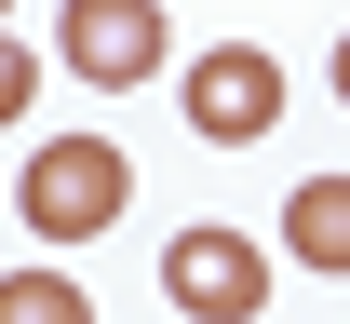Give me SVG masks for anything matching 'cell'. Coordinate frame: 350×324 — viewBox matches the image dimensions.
<instances>
[{"label":"cell","instance_id":"obj_1","mask_svg":"<svg viewBox=\"0 0 350 324\" xmlns=\"http://www.w3.org/2000/svg\"><path fill=\"white\" fill-rule=\"evenodd\" d=\"M135 216V162L108 136H41L27 149V230L41 243H94V230H122Z\"/></svg>","mask_w":350,"mask_h":324},{"label":"cell","instance_id":"obj_2","mask_svg":"<svg viewBox=\"0 0 350 324\" xmlns=\"http://www.w3.org/2000/svg\"><path fill=\"white\" fill-rule=\"evenodd\" d=\"M162 297L189 324H256L269 311V243H243V230H175L162 243Z\"/></svg>","mask_w":350,"mask_h":324},{"label":"cell","instance_id":"obj_3","mask_svg":"<svg viewBox=\"0 0 350 324\" xmlns=\"http://www.w3.org/2000/svg\"><path fill=\"white\" fill-rule=\"evenodd\" d=\"M54 54H68L94 95H135L175 54V27H162V0H68V14H54Z\"/></svg>","mask_w":350,"mask_h":324},{"label":"cell","instance_id":"obj_4","mask_svg":"<svg viewBox=\"0 0 350 324\" xmlns=\"http://www.w3.org/2000/svg\"><path fill=\"white\" fill-rule=\"evenodd\" d=\"M269 122H283V54H269V41H216V54H189V136L256 149Z\"/></svg>","mask_w":350,"mask_h":324},{"label":"cell","instance_id":"obj_5","mask_svg":"<svg viewBox=\"0 0 350 324\" xmlns=\"http://www.w3.org/2000/svg\"><path fill=\"white\" fill-rule=\"evenodd\" d=\"M283 257H310V271H350V176H310L297 203H283Z\"/></svg>","mask_w":350,"mask_h":324},{"label":"cell","instance_id":"obj_6","mask_svg":"<svg viewBox=\"0 0 350 324\" xmlns=\"http://www.w3.org/2000/svg\"><path fill=\"white\" fill-rule=\"evenodd\" d=\"M0 324H94V297L68 271H0Z\"/></svg>","mask_w":350,"mask_h":324},{"label":"cell","instance_id":"obj_7","mask_svg":"<svg viewBox=\"0 0 350 324\" xmlns=\"http://www.w3.org/2000/svg\"><path fill=\"white\" fill-rule=\"evenodd\" d=\"M27 95H41V54H27L14 27H0V122H27Z\"/></svg>","mask_w":350,"mask_h":324},{"label":"cell","instance_id":"obj_8","mask_svg":"<svg viewBox=\"0 0 350 324\" xmlns=\"http://www.w3.org/2000/svg\"><path fill=\"white\" fill-rule=\"evenodd\" d=\"M337 108H350V27H337Z\"/></svg>","mask_w":350,"mask_h":324},{"label":"cell","instance_id":"obj_9","mask_svg":"<svg viewBox=\"0 0 350 324\" xmlns=\"http://www.w3.org/2000/svg\"><path fill=\"white\" fill-rule=\"evenodd\" d=\"M0 14H14V0H0Z\"/></svg>","mask_w":350,"mask_h":324}]
</instances>
